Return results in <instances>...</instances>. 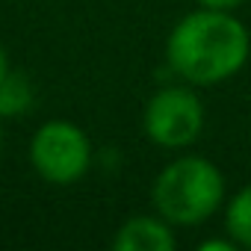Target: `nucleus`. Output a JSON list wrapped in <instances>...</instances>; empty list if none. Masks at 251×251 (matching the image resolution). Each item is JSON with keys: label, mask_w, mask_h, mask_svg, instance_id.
Listing matches in <instances>:
<instances>
[{"label": "nucleus", "mask_w": 251, "mask_h": 251, "mask_svg": "<svg viewBox=\"0 0 251 251\" xmlns=\"http://www.w3.org/2000/svg\"><path fill=\"white\" fill-rule=\"evenodd\" d=\"M204 124H207V109L195 95V89H189V83L157 89L142 112L145 139L166 151H180L198 142Z\"/></svg>", "instance_id": "obj_4"}, {"label": "nucleus", "mask_w": 251, "mask_h": 251, "mask_svg": "<svg viewBox=\"0 0 251 251\" xmlns=\"http://www.w3.org/2000/svg\"><path fill=\"white\" fill-rule=\"evenodd\" d=\"M36 95H33V83L27 74L21 71H9L0 83V118H18L24 112H30Z\"/></svg>", "instance_id": "obj_7"}, {"label": "nucleus", "mask_w": 251, "mask_h": 251, "mask_svg": "<svg viewBox=\"0 0 251 251\" xmlns=\"http://www.w3.org/2000/svg\"><path fill=\"white\" fill-rule=\"evenodd\" d=\"M195 3L198 6H207V9H227V12H233L242 3H248V0H195Z\"/></svg>", "instance_id": "obj_8"}, {"label": "nucleus", "mask_w": 251, "mask_h": 251, "mask_svg": "<svg viewBox=\"0 0 251 251\" xmlns=\"http://www.w3.org/2000/svg\"><path fill=\"white\" fill-rule=\"evenodd\" d=\"M9 71H12V68H9V53H6L3 42H0V83H3V77H6Z\"/></svg>", "instance_id": "obj_9"}, {"label": "nucleus", "mask_w": 251, "mask_h": 251, "mask_svg": "<svg viewBox=\"0 0 251 251\" xmlns=\"http://www.w3.org/2000/svg\"><path fill=\"white\" fill-rule=\"evenodd\" d=\"M177 245L175 227L163 216H130L112 236L115 251H172Z\"/></svg>", "instance_id": "obj_5"}, {"label": "nucleus", "mask_w": 251, "mask_h": 251, "mask_svg": "<svg viewBox=\"0 0 251 251\" xmlns=\"http://www.w3.org/2000/svg\"><path fill=\"white\" fill-rule=\"evenodd\" d=\"M227 186L222 169L198 154L166 163L151 183V204L172 227H195L213 219L225 204Z\"/></svg>", "instance_id": "obj_2"}, {"label": "nucleus", "mask_w": 251, "mask_h": 251, "mask_svg": "<svg viewBox=\"0 0 251 251\" xmlns=\"http://www.w3.org/2000/svg\"><path fill=\"white\" fill-rule=\"evenodd\" d=\"M225 233L236 248H251V183L236 189L225 204Z\"/></svg>", "instance_id": "obj_6"}, {"label": "nucleus", "mask_w": 251, "mask_h": 251, "mask_svg": "<svg viewBox=\"0 0 251 251\" xmlns=\"http://www.w3.org/2000/svg\"><path fill=\"white\" fill-rule=\"evenodd\" d=\"M30 166L50 186H74L92 169V139L74 121L50 118L30 139Z\"/></svg>", "instance_id": "obj_3"}, {"label": "nucleus", "mask_w": 251, "mask_h": 251, "mask_svg": "<svg viewBox=\"0 0 251 251\" xmlns=\"http://www.w3.org/2000/svg\"><path fill=\"white\" fill-rule=\"evenodd\" d=\"M251 56L248 27L227 9L198 6L166 39V62L189 86H219L236 77Z\"/></svg>", "instance_id": "obj_1"}, {"label": "nucleus", "mask_w": 251, "mask_h": 251, "mask_svg": "<svg viewBox=\"0 0 251 251\" xmlns=\"http://www.w3.org/2000/svg\"><path fill=\"white\" fill-rule=\"evenodd\" d=\"M0 154H3V118H0Z\"/></svg>", "instance_id": "obj_10"}]
</instances>
